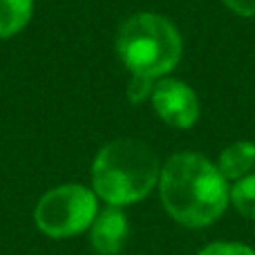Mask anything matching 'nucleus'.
Returning a JSON list of instances; mask_svg holds the SVG:
<instances>
[{
    "instance_id": "nucleus-1",
    "label": "nucleus",
    "mask_w": 255,
    "mask_h": 255,
    "mask_svg": "<svg viewBox=\"0 0 255 255\" xmlns=\"http://www.w3.org/2000/svg\"><path fill=\"white\" fill-rule=\"evenodd\" d=\"M159 197L175 222L204 229L217 222L231 204V186L217 163L199 152H177L161 166Z\"/></svg>"
},
{
    "instance_id": "nucleus-2",
    "label": "nucleus",
    "mask_w": 255,
    "mask_h": 255,
    "mask_svg": "<svg viewBox=\"0 0 255 255\" xmlns=\"http://www.w3.org/2000/svg\"><path fill=\"white\" fill-rule=\"evenodd\" d=\"M92 190L108 206L124 208L141 202L159 186L161 163L139 139H115L92 161Z\"/></svg>"
},
{
    "instance_id": "nucleus-3",
    "label": "nucleus",
    "mask_w": 255,
    "mask_h": 255,
    "mask_svg": "<svg viewBox=\"0 0 255 255\" xmlns=\"http://www.w3.org/2000/svg\"><path fill=\"white\" fill-rule=\"evenodd\" d=\"M117 54L132 76L154 83L179 65L184 40L179 29L166 16L141 11L119 27Z\"/></svg>"
},
{
    "instance_id": "nucleus-4",
    "label": "nucleus",
    "mask_w": 255,
    "mask_h": 255,
    "mask_svg": "<svg viewBox=\"0 0 255 255\" xmlns=\"http://www.w3.org/2000/svg\"><path fill=\"white\" fill-rule=\"evenodd\" d=\"M99 213V197L81 184H63L47 190L34 208V222L47 238L63 240L92 226Z\"/></svg>"
},
{
    "instance_id": "nucleus-5",
    "label": "nucleus",
    "mask_w": 255,
    "mask_h": 255,
    "mask_svg": "<svg viewBox=\"0 0 255 255\" xmlns=\"http://www.w3.org/2000/svg\"><path fill=\"white\" fill-rule=\"evenodd\" d=\"M150 101H152V108L159 119L177 130L193 128L202 112L197 92L186 81L170 79V76L154 81Z\"/></svg>"
},
{
    "instance_id": "nucleus-6",
    "label": "nucleus",
    "mask_w": 255,
    "mask_h": 255,
    "mask_svg": "<svg viewBox=\"0 0 255 255\" xmlns=\"http://www.w3.org/2000/svg\"><path fill=\"white\" fill-rule=\"evenodd\" d=\"M90 244L99 255H119L130 235V224L121 208L108 206L97 213L90 226Z\"/></svg>"
},
{
    "instance_id": "nucleus-7",
    "label": "nucleus",
    "mask_w": 255,
    "mask_h": 255,
    "mask_svg": "<svg viewBox=\"0 0 255 255\" xmlns=\"http://www.w3.org/2000/svg\"><path fill=\"white\" fill-rule=\"evenodd\" d=\"M255 168V143L253 141H235L222 150L217 159V170L226 181H240L251 175Z\"/></svg>"
},
{
    "instance_id": "nucleus-8",
    "label": "nucleus",
    "mask_w": 255,
    "mask_h": 255,
    "mask_svg": "<svg viewBox=\"0 0 255 255\" xmlns=\"http://www.w3.org/2000/svg\"><path fill=\"white\" fill-rule=\"evenodd\" d=\"M34 16V0H0V38L18 36Z\"/></svg>"
},
{
    "instance_id": "nucleus-9",
    "label": "nucleus",
    "mask_w": 255,
    "mask_h": 255,
    "mask_svg": "<svg viewBox=\"0 0 255 255\" xmlns=\"http://www.w3.org/2000/svg\"><path fill=\"white\" fill-rule=\"evenodd\" d=\"M231 204L242 217L255 222V175L242 177L240 181H233L231 186Z\"/></svg>"
},
{
    "instance_id": "nucleus-10",
    "label": "nucleus",
    "mask_w": 255,
    "mask_h": 255,
    "mask_svg": "<svg viewBox=\"0 0 255 255\" xmlns=\"http://www.w3.org/2000/svg\"><path fill=\"white\" fill-rule=\"evenodd\" d=\"M197 255H255V249L242 242H213L206 244Z\"/></svg>"
},
{
    "instance_id": "nucleus-11",
    "label": "nucleus",
    "mask_w": 255,
    "mask_h": 255,
    "mask_svg": "<svg viewBox=\"0 0 255 255\" xmlns=\"http://www.w3.org/2000/svg\"><path fill=\"white\" fill-rule=\"evenodd\" d=\"M152 81H145V79H136V76H132V83L130 88H128V99H130L132 103H141L145 101V99L152 94Z\"/></svg>"
},
{
    "instance_id": "nucleus-12",
    "label": "nucleus",
    "mask_w": 255,
    "mask_h": 255,
    "mask_svg": "<svg viewBox=\"0 0 255 255\" xmlns=\"http://www.w3.org/2000/svg\"><path fill=\"white\" fill-rule=\"evenodd\" d=\"M233 13L242 18H255V0H222Z\"/></svg>"
}]
</instances>
